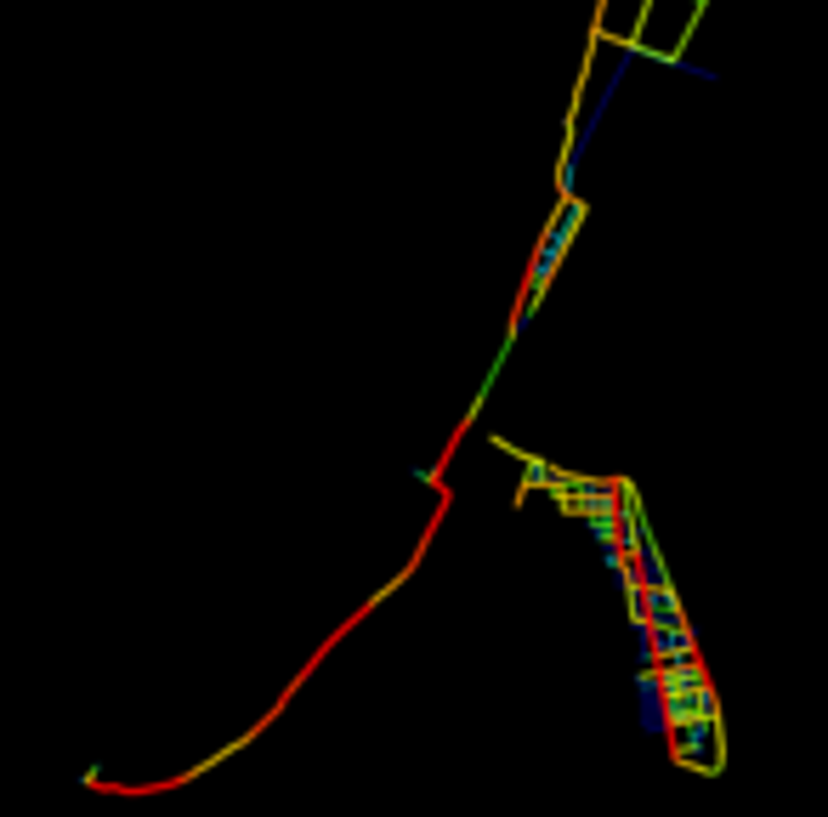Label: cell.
Masks as SVG:
<instances>
[{"label":"cell","mask_w":828,"mask_h":817,"mask_svg":"<svg viewBox=\"0 0 828 817\" xmlns=\"http://www.w3.org/2000/svg\"><path fill=\"white\" fill-rule=\"evenodd\" d=\"M579 216H585V205H579V200H568V205H562V216H557V221H550V233H545V244H539V256H534V279H528V302H522V318H517V324H511V330H522V324H528V318H534V302H539V295H545V284H550V279H557V267H562V251H568V239H573V228H579Z\"/></svg>","instance_id":"cell-1"},{"label":"cell","mask_w":828,"mask_h":817,"mask_svg":"<svg viewBox=\"0 0 828 817\" xmlns=\"http://www.w3.org/2000/svg\"><path fill=\"white\" fill-rule=\"evenodd\" d=\"M675 744V761L692 766V773H715L721 766V722H687L670 732Z\"/></svg>","instance_id":"cell-2"},{"label":"cell","mask_w":828,"mask_h":817,"mask_svg":"<svg viewBox=\"0 0 828 817\" xmlns=\"http://www.w3.org/2000/svg\"><path fill=\"white\" fill-rule=\"evenodd\" d=\"M647 618L652 625H687V613H681V597H675V585H652L647 590Z\"/></svg>","instance_id":"cell-5"},{"label":"cell","mask_w":828,"mask_h":817,"mask_svg":"<svg viewBox=\"0 0 828 817\" xmlns=\"http://www.w3.org/2000/svg\"><path fill=\"white\" fill-rule=\"evenodd\" d=\"M636 704H641V732H670V692L659 681V671H636Z\"/></svg>","instance_id":"cell-3"},{"label":"cell","mask_w":828,"mask_h":817,"mask_svg":"<svg viewBox=\"0 0 828 817\" xmlns=\"http://www.w3.org/2000/svg\"><path fill=\"white\" fill-rule=\"evenodd\" d=\"M636 567H641V579L647 585H670V574H664V557H659V545H641V551H636Z\"/></svg>","instance_id":"cell-7"},{"label":"cell","mask_w":828,"mask_h":817,"mask_svg":"<svg viewBox=\"0 0 828 817\" xmlns=\"http://www.w3.org/2000/svg\"><path fill=\"white\" fill-rule=\"evenodd\" d=\"M659 681H664L670 699H687V692H698L710 676H704V664H698V659H675V664H659Z\"/></svg>","instance_id":"cell-4"},{"label":"cell","mask_w":828,"mask_h":817,"mask_svg":"<svg viewBox=\"0 0 828 817\" xmlns=\"http://www.w3.org/2000/svg\"><path fill=\"white\" fill-rule=\"evenodd\" d=\"M675 659H698L692 625H664V630H659V664H675Z\"/></svg>","instance_id":"cell-6"}]
</instances>
